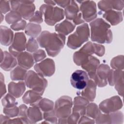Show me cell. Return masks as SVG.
Listing matches in <instances>:
<instances>
[{
	"label": "cell",
	"mask_w": 124,
	"mask_h": 124,
	"mask_svg": "<svg viewBox=\"0 0 124 124\" xmlns=\"http://www.w3.org/2000/svg\"><path fill=\"white\" fill-rule=\"evenodd\" d=\"M43 112H47L54 109V102L47 98H41L35 105Z\"/></svg>",
	"instance_id": "cell-31"
},
{
	"label": "cell",
	"mask_w": 124,
	"mask_h": 124,
	"mask_svg": "<svg viewBox=\"0 0 124 124\" xmlns=\"http://www.w3.org/2000/svg\"><path fill=\"white\" fill-rule=\"evenodd\" d=\"M32 57L34 62L37 63L43 60L46 57V54L44 50L38 49L33 53Z\"/></svg>",
	"instance_id": "cell-40"
},
{
	"label": "cell",
	"mask_w": 124,
	"mask_h": 124,
	"mask_svg": "<svg viewBox=\"0 0 124 124\" xmlns=\"http://www.w3.org/2000/svg\"><path fill=\"white\" fill-rule=\"evenodd\" d=\"M27 73L26 69L18 66L15 67L10 73V78L12 80L23 81L25 80Z\"/></svg>",
	"instance_id": "cell-29"
},
{
	"label": "cell",
	"mask_w": 124,
	"mask_h": 124,
	"mask_svg": "<svg viewBox=\"0 0 124 124\" xmlns=\"http://www.w3.org/2000/svg\"><path fill=\"white\" fill-rule=\"evenodd\" d=\"M89 78L87 73L81 70H77L73 73L70 78L72 86L76 89L82 90L87 86Z\"/></svg>",
	"instance_id": "cell-15"
},
{
	"label": "cell",
	"mask_w": 124,
	"mask_h": 124,
	"mask_svg": "<svg viewBox=\"0 0 124 124\" xmlns=\"http://www.w3.org/2000/svg\"><path fill=\"white\" fill-rule=\"evenodd\" d=\"M25 83L27 87L42 95L47 85V81L43 76L32 70L27 72Z\"/></svg>",
	"instance_id": "cell-5"
},
{
	"label": "cell",
	"mask_w": 124,
	"mask_h": 124,
	"mask_svg": "<svg viewBox=\"0 0 124 124\" xmlns=\"http://www.w3.org/2000/svg\"><path fill=\"white\" fill-rule=\"evenodd\" d=\"M10 1L0 0V13L5 14L10 10Z\"/></svg>",
	"instance_id": "cell-43"
},
{
	"label": "cell",
	"mask_w": 124,
	"mask_h": 124,
	"mask_svg": "<svg viewBox=\"0 0 124 124\" xmlns=\"http://www.w3.org/2000/svg\"><path fill=\"white\" fill-rule=\"evenodd\" d=\"M43 119L44 121L42 123H48V124H57V117H56L54 109L43 113Z\"/></svg>",
	"instance_id": "cell-36"
},
{
	"label": "cell",
	"mask_w": 124,
	"mask_h": 124,
	"mask_svg": "<svg viewBox=\"0 0 124 124\" xmlns=\"http://www.w3.org/2000/svg\"><path fill=\"white\" fill-rule=\"evenodd\" d=\"M100 111L96 104L94 103H89L86 107L85 115L89 117L95 119Z\"/></svg>",
	"instance_id": "cell-32"
},
{
	"label": "cell",
	"mask_w": 124,
	"mask_h": 124,
	"mask_svg": "<svg viewBox=\"0 0 124 124\" xmlns=\"http://www.w3.org/2000/svg\"><path fill=\"white\" fill-rule=\"evenodd\" d=\"M42 16L43 15L40 11H36L29 20L30 22L39 24L43 21Z\"/></svg>",
	"instance_id": "cell-41"
},
{
	"label": "cell",
	"mask_w": 124,
	"mask_h": 124,
	"mask_svg": "<svg viewBox=\"0 0 124 124\" xmlns=\"http://www.w3.org/2000/svg\"><path fill=\"white\" fill-rule=\"evenodd\" d=\"M1 103L4 108L12 107L17 104L16 98L9 93L3 97L1 100Z\"/></svg>",
	"instance_id": "cell-35"
},
{
	"label": "cell",
	"mask_w": 124,
	"mask_h": 124,
	"mask_svg": "<svg viewBox=\"0 0 124 124\" xmlns=\"http://www.w3.org/2000/svg\"><path fill=\"white\" fill-rule=\"evenodd\" d=\"M95 120L96 124H122L124 115L118 111L110 113H103L100 111Z\"/></svg>",
	"instance_id": "cell-13"
},
{
	"label": "cell",
	"mask_w": 124,
	"mask_h": 124,
	"mask_svg": "<svg viewBox=\"0 0 124 124\" xmlns=\"http://www.w3.org/2000/svg\"><path fill=\"white\" fill-rule=\"evenodd\" d=\"M122 107L123 102L121 98L119 96H114L101 102L99 108L103 113H110L118 111Z\"/></svg>",
	"instance_id": "cell-10"
},
{
	"label": "cell",
	"mask_w": 124,
	"mask_h": 124,
	"mask_svg": "<svg viewBox=\"0 0 124 124\" xmlns=\"http://www.w3.org/2000/svg\"><path fill=\"white\" fill-rule=\"evenodd\" d=\"M73 101L68 96H62L55 102L54 110L56 117L59 119H66L71 113Z\"/></svg>",
	"instance_id": "cell-7"
},
{
	"label": "cell",
	"mask_w": 124,
	"mask_h": 124,
	"mask_svg": "<svg viewBox=\"0 0 124 124\" xmlns=\"http://www.w3.org/2000/svg\"><path fill=\"white\" fill-rule=\"evenodd\" d=\"M37 41L40 47L46 49L49 56L54 57L59 54L63 47L65 44V37L58 33L44 31L37 37Z\"/></svg>",
	"instance_id": "cell-1"
},
{
	"label": "cell",
	"mask_w": 124,
	"mask_h": 124,
	"mask_svg": "<svg viewBox=\"0 0 124 124\" xmlns=\"http://www.w3.org/2000/svg\"><path fill=\"white\" fill-rule=\"evenodd\" d=\"M19 114L18 116L20 117L23 122V124H29L27 119V110L28 108L25 104H21L19 106Z\"/></svg>",
	"instance_id": "cell-39"
},
{
	"label": "cell",
	"mask_w": 124,
	"mask_h": 124,
	"mask_svg": "<svg viewBox=\"0 0 124 124\" xmlns=\"http://www.w3.org/2000/svg\"><path fill=\"white\" fill-rule=\"evenodd\" d=\"M22 19V16L17 12L12 10L5 16V20L9 24H14Z\"/></svg>",
	"instance_id": "cell-33"
},
{
	"label": "cell",
	"mask_w": 124,
	"mask_h": 124,
	"mask_svg": "<svg viewBox=\"0 0 124 124\" xmlns=\"http://www.w3.org/2000/svg\"><path fill=\"white\" fill-rule=\"evenodd\" d=\"M41 31V27L38 24L34 23H29L25 28V33L32 38L38 37Z\"/></svg>",
	"instance_id": "cell-30"
},
{
	"label": "cell",
	"mask_w": 124,
	"mask_h": 124,
	"mask_svg": "<svg viewBox=\"0 0 124 124\" xmlns=\"http://www.w3.org/2000/svg\"><path fill=\"white\" fill-rule=\"evenodd\" d=\"M42 111L37 106H33L28 108L27 119L29 124H34L43 119Z\"/></svg>",
	"instance_id": "cell-25"
},
{
	"label": "cell",
	"mask_w": 124,
	"mask_h": 124,
	"mask_svg": "<svg viewBox=\"0 0 124 124\" xmlns=\"http://www.w3.org/2000/svg\"><path fill=\"white\" fill-rule=\"evenodd\" d=\"M79 121L78 122V124H83V123H89V124H94L95 123L94 120L92 119H90V117L87 116L86 115L85 116L82 115L79 118Z\"/></svg>",
	"instance_id": "cell-45"
},
{
	"label": "cell",
	"mask_w": 124,
	"mask_h": 124,
	"mask_svg": "<svg viewBox=\"0 0 124 124\" xmlns=\"http://www.w3.org/2000/svg\"><path fill=\"white\" fill-rule=\"evenodd\" d=\"M80 4L79 10L84 20L87 22L94 20L97 17V9L95 2L93 0L77 1Z\"/></svg>",
	"instance_id": "cell-8"
},
{
	"label": "cell",
	"mask_w": 124,
	"mask_h": 124,
	"mask_svg": "<svg viewBox=\"0 0 124 124\" xmlns=\"http://www.w3.org/2000/svg\"><path fill=\"white\" fill-rule=\"evenodd\" d=\"M76 25L68 20H64L62 22L57 24L55 27V31L60 34L67 35L72 32L75 28Z\"/></svg>",
	"instance_id": "cell-27"
},
{
	"label": "cell",
	"mask_w": 124,
	"mask_h": 124,
	"mask_svg": "<svg viewBox=\"0 0 124 124\" xmlns=\"http://www.w3.org/2000/svg\"><path fill=\"white\" fill-rule=\"evenodd\" d=\"M124 71L120 69H110L108 77V81L110 86H115L118 94H124Z\"/></svg>",
	"instance_id": "cell-9"
},
{
	"label": "cell",
	"mask_w": 124,
	"mask_h": 124,
	"mask_svg": "<svg viewBox=\"0 0 124 124\" xmlns=\"http://www.w3.org/2000/svg\"><path fill=\"white\" fill-rule=\"evenodd\" d=\"M100 64L99 60L96 57L90 56L88 59L81 65V67L85 70L90 79H93L94 78L96 69Z\"/></svg>",
	"instance_id": "cell-18"
},
{
	"label": "cell",
	"mask_w": 124,
	"mask_h": 124,
	"mask_svg": "<svg viewBox=\"0 0 124 124\" xmlns=\"http://www.w3.org/2000/svg\"><path fill=\"white\" fill-rule=\"evenodd\" d=\"M90 37V29L87 23H84L78 26L76 31L68 37L67 46L68 47L76 49L85 42Z\"/></svg>",
	"instance_id": "cell-3"
},
{
	"label": "cell",
	"mask_w": 124,
	"mask_h": 124,
	"mask_svg": "<svg viewBox=\"0 0 124 124\" xmlns=\"http://www.w3.org/2000/svg\"><path fill=\"white\" fill-rule=\"evenodd\" d=\"M27 25V23L25 20L21 19V20L18 21L17 22L11 25L10 27L14 31H20L23 30L25 29Z\"/></svg>",
	"instance_id": "cell-42"
},
{
	"label": "cell",
	"mask_w": 124,
	"mask_h": 124,
	"mask_svg": "<svg viewBox=\"0 0 124 124\" xmlns=\"http://www.w3.org/2000/svg\"><path fill=\"white\" fill-rule=\"evenodd\" d=\"M25 83L23 81L18 82H11L8 84V92L15 98L21 97L24 93L26 87Z\"/></svg>",
	"instance_id": "cell-23"
},
{
	"label": "cell",
	"mask_w": 124,
	"mask_h": 124,
	"mask_svg": "<svg viewBox=\"0 0 124 124\" xmlns=\"http://www.w3.org/2000/svg\"><path fill=\"white\" fill-rule=\"evenodd\" d=\"M6 93V86L4 84L3 76L2 73H0V98H2Z\"/></svg>",
	"instance_id": "cell-46"
},
{
	"label": "cell",
	"mask_w": 124,
	"mask_h": 124,
	"mask_svg": "<svg viewBox=\"0 0 124 124\" xmlns=\"http://www.w3.org/2000/svg\"><path fill=\"white\" fill-rule=\"evenodd\" d=\"M3 111L6 116L10 118H13L18 115L19 108L16 106L10 108H4Z\"/></svg>",
	"instance_id": "cell-38"
},
{
	"label": "cell",
	"mask_w": 124,
	"mask_h": 124,
	"mask_svg": "<svg viewBox=\"0 0 124 124\" xmlns=\"http://www.w3.org/2000/svg\"><path fill=\"white\" fill-rule=\"evenodd\" d=\"M64 12L66 19L72 20L75 25L84 22L82 14L80 12L79 8L76 1L71 0L69 5L65 8Z\"/></svg>",
	"instance_id": "cell-12"
},
{
	"label": "cell",
	"mask_w": 124,
	"mask_h": 124,
	"mask_svg": "<svg viewBox=\"0 0 124 124\" xmlns=\"http://www.w3.org/2000/svg\"><path fill=\"white\" fill-rule=\"evenodd\" d=\"M96 90V84L93 79H90L88 80L86 87L81 90V91L77 92V94L85 98L89 102H92L94 100L95 97Z\"/></svg>",
	"instance_id": "cell-20"
},
{
	"label": "cell",
	"mask_w": 124,
	"mask_h": 124,
	"mask_svg": "<svg viewBox=\"0 0 124 124\" xmlns=\"http://www.w3.org/2000/svg\"><path fill=\"white\" fill-rule=\"evenodd\" d=\"M89 103V101L85 98L80 95L76 96L73 102L74 107L72 111L78 113L81 116L85 115L86 107Z\"/></svg>",
	"instance_id": "cell-22"
},
{
	"label": "cell",
	"mask_w": 124,
	"mask_h": 124,
	"mask_svg": "<svg viewBox=\"0 0 124 124\" xmlns=\"http://www.w3.org/2000/svg\"><path fill=\"white\" fill-rule=\"evenodd\" d=\"M71 0H54L56 4L60 6L62 8H66L68 5H69Z\"/></svg>",
	"instance_id": "cell-47"
},
{
	"label": "cell",
	"mask_w": 124,
	"mask_h": 124,
	"mask_svg": "<svg viewBox=\"0 0 124 124\" xmlns=\"http://www.w3.org/2000/svg\"><path fill=\"white\" fill-rule=\"evenodd\" d=\"M34 68L37 73L44 77H51L55 72V64L52 59L47 58L35 64Z\"/></svg>",
	"instance_id": "cell-14"
},
{
	"label": "cell",
	"mask_w": 124,
	"mask_h": 124,
	"mask_svg": "<svg viewBox=\"0 0 124 124\" xmlns=\"http://www.w3.org/2000/svg\"><path fill=\"white\" fill-rule=\"evenodd\" d=\"M98 7L101 12H106L112 9L121 11L124 6V0H101L98 3Z\"/></svg>",
	"instance_id": "cell-19"
},
{
	"label": "cell",
	"mask_w": 124,
	"mask_h": 124,
	"mask_svg": "<svg viewBox=\"0 0 124 124\" xmlns=\"http://www.w3.org/2000/svg\"><path fill=\"white\" fill-rule=\"evenodd\" d=\"M40 11L44 16L45 22L49 26L54 25L64 17L63 10L57 6L44 4L40 6Z\"/></svg>",
	"instance_id": "cell-4"
},
{
	"label": "cell",
	"mask_w": 124,
	"mask_h": 124,
	"mask_svg": "<svg viewBox=\"0 0 124 124\" xmlns=\"http://www.w3.org/2000/svg\"><path fill=\"white\" fill-rule=\"evenodd\" d=\"M34 1L12 0L10 1L12 10L18 12L25 19L29 20L34 15L35 9Z\"/></svg>",
	"instance_id": "cell-6"
},
{
	"label": "cell",
	"mask_w": 124,
	"mask_h": 124,
	"mask_svg": "<svg viewBox=\"0 0 124 124\" xmlns=\"http://www.w3.org/2000/svg\"><path fill=\"white\" fill-rule=\"evenodd\" d=\"M18 65L26 70L30 69L34 64V60L32 55L26 51L20 53L16 57Z\"/></svg>",
	"instance_id": "cell-21"
},
{
	"label": "cell",
	"mask_w": 124,
	"mask_h": 124,
	"mask_svg": "<svg viewBox=\"0 0 124 124\" xmlns=\"http://www.w3.org/2000/svg\"><path fill=\"white\" fill-rule=\"evenodd\" d=\"M44 2L46 3V4L51 5V6H54L56 4V3L54 1L52 0H46V1H44Z\"/></svg>",
	"instance_id": "cell-50"
},
{
	"label": "cell",
	"mask_w": 124,
	"mask_h": 124,
	"mask_svg": "<svg viewBox=\"0 0 124 124\" xmlns=\"http://www.w3.org/2000/svg\"><path fill=\"white\" fill-rule=\"evenodd\" d=\"M42 95L37 92L31 90H29L25 93L22 97V100L25 104L31 106H35L42 98Z\"/></svg>",
	"instance_id": "cell-28"
},
{
	"label": "cell",
	"mask_w": 124,
	"mask_h": 124,
	"mask_svg": "<svg viewBox=\"0 0 124 124\" xmlns=\"http://www.w3.org/2000/svg\"><path fill=\"white\" fill-rule=\"evenodd\" d=\"M90 25L92 41L99 44H109L112 42L113 37L110 26L104 19L98 18L92 21Z\"/></svg>",
	"instance_id": "cell-2"
},
{
	"label": "cell",
	"mask_w": 124,
	"mask_h": 124,
	"mask_svg": "<svg viewBox=\"0 0 124 124\" xmlns=\"http://www.w3.org/2000/svg\"><path fill=\"white\" fill-rule=\"evenodd\" d=\"M7 124H23V122L22 119L20 117H19L14 119L13 120L10 119Z\"/></svg>",
	"instance_id": "cell-48"
},
{
	"label": "cell",
	"mask_w": 124,
	"mask_h": 124,
	"mask_svg": "<svg viewBox=\"0 0 124 124\" xmlns=\"http://www.w3.org/2000/svg\"><path fill=\"white\" fill-rule=\"evenodd\" d=\"M13 31L4 26H0V43L1 45L8 46L12 44L14 39Z\"/></svg>",
	"instance_id": "cell-26"
},
{
	"label": "cell",
	"mask_w": 124,
	"mask_h": 124,
	"mask_svg": "<svg viewBox=\"0 0 124 124\" xmlns=\"http://www.w3.org/2000/svg\"><path fill=\"white\" fill-rule=\"evenodd\" d=\"M0 67L4 71H8L13 69L17 64V60L10 52L6 51H2L1 49Z\"/></svg>",
	"instance_id": "cell-17"
},
{
	"label": "cell",
	"mask_w": 124,
	"mask_h": 124,
	"mask_svg": "<svg viewBox=\"0 0 124 124\" xmlns=\"http://www.w3.org/2000/svg\"><path fill=\"white\" fill-rule=\"evenodd\" d=\"M95 46V54L99 56L102 57L103 56L105 52V47L101 45L94 43Z\"/></svg>",
	"instance_id": "cell-44"
},
{
	"label": "cell",
	"mask_w": 124,
	"mask_h": 124,
	"mask_svg": "<svg viewBox=\"0 0 124 124\" xmlns=\"http://www.w3.org/2000/svg\"><path fill=\"white\" fill-rule=\"evenodd\" d=\"M110 70V67L107 64L99 65L93 79L96 86L99 87H103L107 85L108 77Z\"/></svg>",
	"instance_id": "cell-16"
},
{
	"label": "cell",
	"mask_w": 124,
	"mask_h": 124,
	"mask_svg": "<svg viewBox=\"0 0 124 124\" xmlns=\"http://www.w3.org/2000/svg\"><path fill=\"white\" fill-rule=\"evenodd\" d=\"M10 118L8 116L5 115L3 116V115H0V124H7L8 122L9 121Z\"/></svg>",
	"instance_id": "cell-49"
},
{
	"label": "cell",
	"mask_w": 124,
	"mask_h": 124,
	"mask_svg": "<svg viewBox=\"0 0 124 124\" xmlns=\"http://www.w3.org/2000/svg\"><path fill=\"white\" fill-rule=\"evenodd\" d=\"M26 38L23 32H16L15 34L13 42L9 47V52L15 57L23 52L26 48Z\"/></svg>",
	"instance_id": "cell-11"
},
{
	"label": "cell",
	"mask_w": 124,
	"mask_h": 124,
	"mask_svg": "<svg viewBox=\"0 0 124 124\" xmlns=\"http://www.w3.org/2000/svg\"><path fill=\"white\" fill-rule=\"evenodd\" d=\"M124 56L119 55L113 58L110 62L111 67L113 69H124Z\"/></svg>",
	"instance_id": "cell-34"
},
{
	"label": "cell",
	"mask_w": 124,
	"mask_h": 124,
	"mask_svg": "<svg viewBox=\"0 0 124 124\" xmlns=\"http://www.w3.org/2000/svg\"><path fill=\"white\" fill-rule=\"evenodd\" d=\"M39 46L37 40L34 38L31 37L26 45V49L30 52H34L38 50Z\"/></svg>",
	"instance_id": "cell-37"
},
{
	"label": "cell",
	"mask_w": 124,
	"mask_h": 124,
	"mask_svg": "<svg viewBox=\"0 0 124 124\" xmlns=\"http://www.w3.org/2000/svg\"><path fill=\"white\" fill-rule=\"evenodd\" d=\"M102 16L111 25L115 26L123 21L122 13L120 11H116L113 10H108L102 14Z\"/></svg>",
	"instance_id": "cell-24"
}]
</instances>
